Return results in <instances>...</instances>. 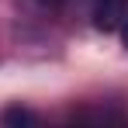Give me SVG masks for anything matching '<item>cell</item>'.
Segmentation results:
<instances>
[{"mask_svg": "<svg viewBox=\"0 0 128 128\" xmlns=\"http://www.w3.org/2000/svg\"><path fill=\"white\" fill-rule=\"evenodd\" d=\"M90 18L97 31H121V24L128 18V0H94L90 4Z\"/></svg>", "mask_w": 128, "mask_h": 128, "instance_id": "obj_1", "label": "cell"}, {"mask_svg": "<svg viewBox=\"0 0 128 128\" xmlns=\"http://www.w3.org/2000/svg\"><path fill=\"white\" fill-rule=\"evenodd\" d=\"M0 121H4V125H38V114L28 111V107H7V111L0 114Z\"/></svg>", "mask_w": 128, "mask_h": 128, "instance_id": "obj_2", "label": "cell"}, {"mask_svg": "<svg viewBox=\"0 0 128 128\" xmlns=\"http://www.w3.org/2000/svg\"><path fill=\"white\" fill-rule=\"evenodd\" d=\"M35 4H38V7H45V10H59L66 0H35Z\"/></svg>", "mask_w": 128, "mask_h": 128, "instance_id": "obj_3", "label": "cell"}, {"mask_svg": "<svg viewBox=\"0 0 128 128\" xmlns=\"http://www.w3.org/2000/svg\"><path fill=\"white\" fill-rule=\"evenodd\" d=\"M121 42H125V48H128V18H125V24H121Z\"/></svg>", "mask_w": 128, "mask_h": 128, "instance_id": "obj_4", "label": "cell"}]
</instances>
